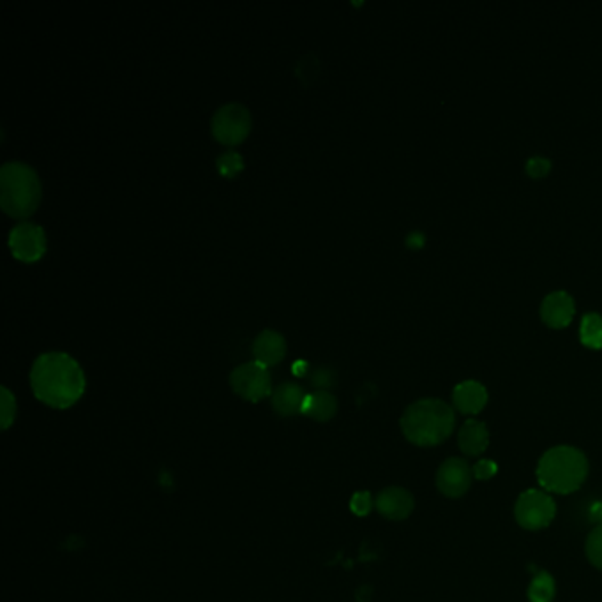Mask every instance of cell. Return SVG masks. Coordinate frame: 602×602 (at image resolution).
Returning <instances> with one entry per match:
<instances>
[{"mask_svg": "<svg viewBox=\"0 0 602 602\" xmlns=\"http://www.w3.org/2000/svg\"><path fill=\"white\" fill-rule=\"evenodd\" d=\"M30 387L39 402L66 410L84 396L87 378L82 366L69 354L45 352L32 364Z\"/></svg>", "mask_w": 602, "mask_h": 602, "instance_id": "obj_1", "label": "cell"}, {"mask_svg": "<svg viewBox=\"0 0 602 602\" xmlns=\"http://www.w3.org/2000/svg\"><path fill=\"white\" fill-rule=\"evenodd\" d=\"M454 426V410L447 403L435 398L411 403L402 417L404 438L419 447L440 445L452 435Z\"/></svg>", "mask_w": 602, "mask_h": 602, "instance_id": "obj_2", "label": "cell"}, {"mask_svg": "<svg viewBox=\"0 0 602 602\" xmlns=\"http://www.w3.org/2000/svg\"><path fill=\"white\" fill-rule=\"evenodd\" d=\"M587 476V456L571 445H558L546 451L537 465V481L548 493L569 495L582 488Z\"/></svg>", "mask_w": 602, "mask_h": 602, "instance_id": "obj_3", "label": "cell"}, {"mask_svg": "<svg viewBox=\"0 0 602 602\" xmlns=\"http://www.w3.org/2000/svg\"><path fill=\"white\" fill-rule=\"evenodd\" d=\"M43 197L37 172L23 161H7L0 168V207L16 219L32 216Z\"/></svg>", "mask_w": 602, "mask_h": 602, "instance_id": "obj_4", "label": "cell"}, {"mask_svg": "<svg viewBox=\"0 0 602 602\" xmlns=\"http://www.w3.org/2000/svg\"><path fill=\"white\" fill-rule=\"evenodd\" d=\"M251 113L240 102H226L216 110L210 120L212 136L223 145L242 143L251 131Z\"/></svg>", "mask_w": 602, "mask_h": 602, "instance_id": "obj_5", "label": "cell"}, {"mask_svg": "<svg viewBox=\"0 0 602 602\" xmlns=\"http://www.w3.org/2000/svg\"><path fill=\"white\" fill-rule=\"evenodd\" d=\"M230 386L233 393L246 402L258 403L273 395L269 368L256 361L237 366L230 375Z\"/></svg>", "mask_w": 602, "mask_h": 602, "instance_id": "obj_6", "label": "cell"}, {"mask_svg": "<svg viewBox=\"0 0 602 602\" xmlns=\"http://www.w3.org/2000/svg\"><path fill=\"white\" fill-rule=\"evenodd\" d=\"M557 514V505L551 495L544 490H528L519 495L514 516L519 526L525 530L546 528Z\"/></svg>", "mask_w": 602, "mask_h": 602, "instance_id": "obj_7", "label": "cell"}, {"mask_svg": "<svg viewBox=\"0 0 602 602\" xmlns=\"http://www.w3.org/2000/svg\"><path fill=\"white\" fill-rule=\"evenodd\" d=\"M9 248L21 262H37L46 253V232L43 226L23 221L9 232Z\"/></svg>", "mask_w": 602, "mask_h": 602, "instance_id": "obj_8", "label": "cell"}, {"mask_svg": "<svg viewBox=\"0 0 602 602\" xmlns=\"http://www.w3.org/2000/svg\"><path fill=\"white\" fill-rule=\"evenodd\" d=\"M472 479L474 472L467 460L449 458L438 468L436 488L447 499H460L468 492Z\"/></svg>", "mask_w": 602, "mask_h": 602, "instance_id": "obj_9", "label": "cell"}, {"mask_svg": "<svg viewBox=\"0 0 602 602\" xmlns=\"http://www.w3.org/2000/svg\"><path fill=\"white\" fill-rule=\"evenodd\" d=\"M253 361L265 368L280 364L287 355V339L283 334L273 329H264L253 341Z\"/></svg>", "mask_w": 602, "mask_h": 602, "instance_id": "obj_10", "label": "cell"}, {"mask_svg": "<svg viewBox=\"0 0 602 602\" xmlns=\"http://www.w3.org/2000/svg\"><path fill=\"white\" fill-rule=\"evenodd\" d=\"M576 304L574 299L567 292H553L549 294L541 305V316L546 325L551 329H564L567 327L574 318Z\"/></svg>", "mask_w": 602, "mask_h": 602, "instance_id": "obj_11", "label": "cell"}, {"mask_svg": "<svg viewBox=\"0 0 602 602\" xmlns=\"http://www.w3.org/2000/svg\"><path fill=\"white\" fill-rule=\"evenodd\" d=\"M377 510L393 521H400V519H406L411 510H413V497L410 495V492H406L404 488H386L384 492L378 493L377 500Z\"/></svg>", "mask_w": 602, "mask_h": 602, "instance_id": "obj_12", "label": "cell"}, {"mask_svg": "<svg viewBox=\"0 0 602 602\" xmlns=\"http://www.w3.org/2000/svg\"><path fill=\"white\" fill-rule=\"evenodd\" d=\"M452 402L456 410H460L461 413L477 415L488 403V391L483 384L476 380H467L454 387Z\"/></svg>", "mask_w": 602, "mask_h": 602, "instance_id": "obj_13", "label": "cell"}, {"mask_svg": "<svg viewBox=\"0 0 602 602\" xmlns=\"http://www.w3.org/2000/svg\"><path fill=\"white\" fill-rule=\"evenodd\" d=\"M458 445L465 456H479L490 445V431L484 422L468 419L458 435Z\"/></svg>", "mask_w": 602, "mask_h": 602, "instance_id": "obj_14", "label": "cell"}, {"mask_svg": "<svg viewBox=\"0 0 602 602\" xmlns=\"http://www.w3.org/2000/svg\"><path fill=\"white\" fill-rule=\"evenodd\" d=\"M305 396L307 395L304 393L301 386L290 384V382L281 384L273 393V408L281 417H290V415L301 413Z\"/></svg>", "mask_w": 602, "mask_h": 602, "instance_id": "obj_15", "label": "cell"}, {"mask_svg": "<svg viewBox=\"0 0 602 602\" xmlns=\"http://www.w3.org/2000/svg\"><path fill=\"white\" fill-rule=\"evenodd\" d=\"M336 411H338V400L329 391L320 389L305 396L301 413L318 422H327L336 415Z\"/></svg>", "mask_w": 602, "mask_h": 602, "instance_id": "obj_16", "label": "cell"}, {"mask_svg": "<svg viewBox=\"0 0 602 602\" xmlns=\"http://www.w3.org/2000/svg\"><path fill=\"white\" fill-rule=\"evenodd\" d=\"M580 339L585 346L592 350L602 348V316L598 313H589L582 320Z\"/></svg>", "mask_w": 602, "mask_h": 602, "instance_id": "obj_17", "label": "cell"}, {"mask_svg": "<svg viewBox=\"0 0 602 602\" xmlns=\"http://www.w3.org/2000/svg\"><path fill=\"white\" fill-rule=\"evenodd\" d=\"M555 594H557V585L549 573L541 571L530 582V587H528L530 602H551L555 599Z\"/></svg>", "mask_w": 602, "mask_h": 602, "instance_id": "obj_18", "label": "cell"}, {"mask_svg": "<svg viewBox=\"0 0 602 602\" xmlns=\"http://www.w3.org/2000/svg\"><path fill=\"white\" fill-rule=\"evenodd\" d=\"M216 167L219 170L221 175L224 177H235L237 174H240L244 170V159L239 152L235 150H228L224 154H221L216 159Z\"/></svg>", "mask_w": 602, "mask_h": 602, "instance_id": "obj_19", "label": "cell"}, {"mask_svg": "<svg viewBox=\"0 0 602 602\" xmlns=\"http://www.w3.org/2000/svg\"><path fill=\"white\" fill-rule=\"evenodd\" d=\"M585 551H587V558L590 560V564L602 571V525H598L589 533Z\"/></svg>", "mask_w": 602, "mask_h": 602, "instance_id": "obj_20", "label": "cell"}, {"mask_svg": "<svg viewBox=\"0 0 602 602\" xmlns=\"http://www.w3.org/2000/svg\"><path fill=\"white\" fill-rule=\"evenodd\" d=\"M16 419V400L7 387L0 389V422L2 429H7Z\"/></svg>", "mask_w": 602, "mask_h": 602, "instance_id": "obj_21", "label": "cell"}, {"mask_svg": "<svg viewBox=\"0 0 602 602\" xmlns=\"http://www.w3.org/2000/svg\"><path fill=\"white\" fill-rule=\"evenodd\" d=\"M474 477L479 481H490L497 476L499 472V465L493 460H479L474 467H472Z\"/></svg>", "mask_w": 602, "mask_h": 602, "instance_id": "obj_22", "label": "cell"}, {"mask_svg": "<svg viewBox=\"0 0 602 602\" xmlns=\"http://www.w3.org/2000/svg\"><path fill=\"white\" fill-rule=\"evenodd\" d=\"M373 497L368 493V492H361V493H355L352 497V502H350V508L354 514L357 516H368L373 508Z\"/></svg>", "mask_w": 602, "mask_h": 602, "instance_id": "obj_23", "label": "cell"}, {"mask_svg": "<svg viewBox=\"0 0 602 602\" xmlns=\"http://www.w3.org/2000/svg\"><path fill=\"white\" fill-rule=\"evenodd\" d=\"M551 170V161L548 158H542V156H535L532 159L526 161V174L539 179V177H544L548 172Z\"/></svg>", "mask_w": 602, "mask_h": 602, "instance_id": "obj_24", "label": "cell"}, {"mask_svg": "<svg viewBox=\"0 0 602 602\" xmlns=\"http://www.w3.org/2000/svg\"><path fill=\"white\" fill-rule=\"evenodd\" d=\"M313 384L321 387V391H325V387H329L332 384V373L329 370H323V368L316 370L314 375H313Z\"/></svg>", "mask_w": 602, "mask_h": 602, "instance_id": "obj_25", "label": "cell"}, {"mask_svg": "<svg viewBox=\"0 0 602 602\" xmlns=\"http://www.w3.org/2000/svg\"><path fill=\"white\" fill-rule=\"evenodd\" d=\"M424 235L420 233V232H411L408 237H406V246L408 248H413V249H419V248H422V244H424Z\"/></svg>", "mask_w": 602, "mask_h": 602, "instance_id": "obj_26", "label": "cell"}, {"mask_svg": "<svg viewBox=\"0 0 602 602\" xmlns=\"http://www.w3.org/2000/svg\"><path fill=\"white\" fill-rule=\"evenodd\" d=\"M589 516H590V521L596 523V525H602V502H596L590 510H589Z\"/></svg>", "mask_w": 602, "mask_h": 602, "instance_id": "obj_27", "label": "cell"}, {"mask_svg": "<svg viewBox=\"0 0 602 602\" xmlns=\"http://www.w3.org/2000/svg\"><path fill=\"white\" fill-rule=\"evenodd\" d=\"M294 370V373L297 375V377H302L304 373H305V368H307V362L305 361H297V362H294V366H292Z\"/></svg>", "mask_w": 602, "mask_h": 602, "instance_id": "obj_28", "label": "cell"}]
</instances>
